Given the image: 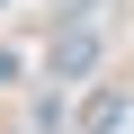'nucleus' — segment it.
<instances>
[{
	"label": "nucleus",
	"mask_w": 134,
	"mask_h": 134,
	"mask_svg": "<svg viewBox=\"0 0 134 134\" xmlns=\"http://www.w3.org/2000/svg\"><path fill=\"white\" fill-rule=\"evenodd\" d=\"M98 63H107V36H98V18H54V36H45V90L98 81Z\"/></svg>",
	"instance_id": "f257e3e1"
},
{
	"label": "nucleus",
	"mask_w": 134,
	"mask_h": 134,
	"mask_svg": "<svg viewBox=\"0 0 134 134\" xmlns=\"http://www.w3.org/2000/svg\"><path fill=\"white\" fill-rule=\"evenodd\" d=\"M125 107H134V90H116V81H107V90L72 116V134H116V125H125Z\"/></svg>",
	"instance_id": "f03ea898"
},
{
	"label": "nucleus",
	"mask_w": 134,
	"mask_h": 134,
	"mask_svg": "<svg viewBox=\"0 0 134 134\" xmlns=\"http://www.w3.org/2000/svg\"><path fill=\"white\" fill-rule=\"evenodd\" d=\"M27 125H36V134H63V125H72V116H63V90H36V107H27Z\"/></svg>",
	"instance_id": "7ed1b4c3"
},
{
	"label": "nucleus",
	"mask_w": 134,
	"mask_h": 134,
	"mask_svg": "<svg viewBox=\"0 0 134 134\" xmlns=\"http://www.w3.org/2000/svg\"><path fill=\"white\" fill-rule=\"evenodd\" d=\"M18 81H27V54H18V45H0V90H18Z\"/></svg>",
	"instance_id": "20e7f679"
},
{
	"label": "nucleus",
	"mask_w": 134,
	"mask_h": 134,
	"mask_svg": "<svg viewBox=\"0 0 134 134\" xmlns=\"http://www.w3.org/2000/svg\"><path fill=\"white\" fill-rule=\"evenodd\" d=\"M107 0H54V18H98Z\"/></svg>",
	"instance_id": "39448f33"
},
{
	"label": "nucleus",
	"mask_w": 134,
	"mask_h": 134,
	"mask_svg": "<svg viewBox=\"0 0 134 134\" xmlns=\"http://www.w3.org/2000/svg\"><path fill=\"white\" fill-rule=\"evenodd\" d=\"M0 9H9V0H0Z\"/></svg>",
	"instance_id": "423d86ee"
}]
</instances>
